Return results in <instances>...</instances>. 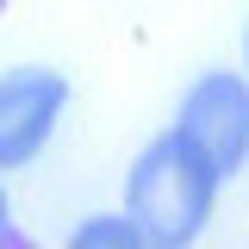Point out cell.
<instances>
[{"label":"cell","mask_w":249,"mask_h":249,"mask_svg":"<svg viewBox=\"0 0 249 249\" xmlns=\"http://www.w3.org/2000/svg\"><path fill=\"white\" fill-rule=\"evenodd\" d=\"M212 199H218V168L181 131H162L124 181V218H131L137 243H156V249L193 243L212 218Z\"/></svg>","instance_id":"6da1fadb"},{"label":"cell","mask_w":249,"mask_h":249,"mask_svg":"<svg viewBox=\"0 0 249 249\" xmlns=\"http://www.w3.org/2000/svg\"><path fill=\"white\" fill-rule=\"evenodd\" d=\"M181 137L199 143V156L224 175H237L249 156V88L243 75H199L181 100V119H175Z\"/></svg>","instance_id":"7a4b0ae2"},{"label":"cell","mask_w":249,"mask_h":249,"mask_svg":"<svg viewBox=\"0 0 249 249\" xmlns=\"http://www.w3.org/2000/svg\"><path fill=\"white\" fill-rule=\"evenodd\" d=\"M62 106H69V81L56 69H13L0 75V168H19L50 143Z\"/></svg>","instance_id":"3957f363"},{"label":"cell","mask_w":249,"mask_h":249,"mask_svg":"<svg viewBox=\"0 0 249 249\" xmlns=\"http://www.w3.org/2000/svg\"><path fill=\"white\" fill-rule=\"evenodd\" d=\"M0 249H25V231L13 224V212H6V193H0Z\"/></svg>","instance_id":"277c9868"},{"label":"cell","mask_w":249,"mask_h":249,"mask_svg":"<svg viewBox=\"0 0 249 249\" xmlns=\"http://www.w3.org/2000/svg\"><path fill=\"white\" fill-rule=\"evenodd\" d=\"M243 50H249V37H243Z\"/></svg>","instance_id":"5b68a950"},{"label":"cell","mask_w":249,"mask_h":249,"mask_svg":"<svg viewBox=\"0 0 249 249\" xmlns=\"http://www.w3.org/2000/svg\"><path fill=\"white\" fill-rule=\"evenodd\" d=\"M0 6H6V0H0Z\"/></svg>","instance_id":"8992f818"}]
</instances>
